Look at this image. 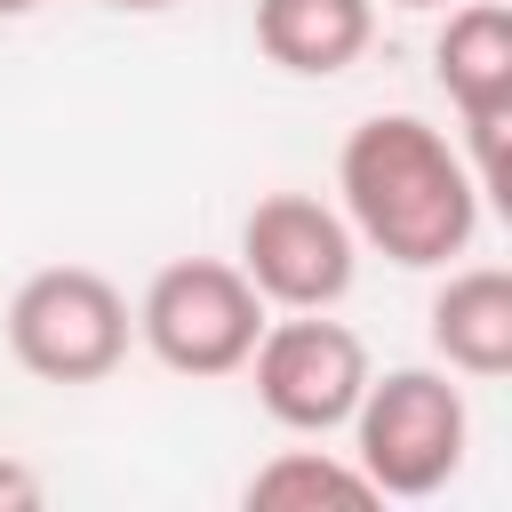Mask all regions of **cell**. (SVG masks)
Listing matches in <instances>:
<instances>
[{
    "label": "cell",
    "instance_id": "6da1fadb",
    "mask_svg": "<svg viewBox=\"0 0 512 512\" xmlns=\"http://www.w3.org/2000/svg\"><path fill=\"white\" fill-rule=\"evenodd\" d=\"M336 200L360 248L400 272H448L480 232V184L464 144L416 112H368L336 152Z\"/></svg>",
    "mask_w": 512,
    "mask_h": 512
},
{
    "label": "cell",
    "instance_id": "7a4b0ae2",
    "mask_svg": "<svg viewBox=\"0 0 512 512\" xmlns=\"http://www.w3.org/2000/svg\"><path fill=\"white\" fill-rule=\"evenodd\" d=\"M344 432H352L344 456L368 472L376 496L424 504L464 472L472 408H464V384L448 368H384V376H368V392H360Z\"/></svg>",
    "mask_w": 512,
    "mask_h": 512
},
{
    "label": "cell",
    "instance_id": "3957f363",
    "mask_svg": "<svg viewBox=\"0 0 512 512\" xmlns=\"http://www.w3.org/2000/svg\"><path fill=\"white\" fill-rule=\"evenodd\" d=\"M8 352L40 384H104L136 344V304L96 264H40L8 296Z\"/></svg>",
    "mask_w": 512,
    "mask_h": 512
},
{
    "label": "cell",
    "instance_id": "277c9868",
    "mask_svg": "<svg viewBox=\"0 0 512 512\" xmlns=\"http://www.w3.org/2000/svg\"><path fill=\"white\" fill-rule=\"evenodd\" d=\"M264 336V296L232 256H176L136 296V344L168 376H240Z\"/></svg>",
    "mask_w": 512,
    "mask_h": 512
},
{
    "label": "cell",
    "instance_id": "5b68a950",
    "mask_svg": "<svg viewBox=\"0 0 512 512\" xmlns=\"http://www.w3.org/2000/svg\"><path fill=\"white\" fill-rule=\"evenodd\" d=\"M232 264L248 272L264 312H336L360 280V240H352L344 208H328L312 192H264L240 216Z\"/></svg>",
    "mask_w": 512,
    "mask_h": 512
},
{
    "label": "cell",
    "instance_id": "8992f818",
    "mask_svg": "<svg viewBox=\"0 0 512 512\" xmlns=\"http://www.w3.org/2000/svg\"><path fill=\"white\" fill-rule=\"evenodd\" d=\"M248 376H256V408L296 432V440H328L352 424L360 392H368V344L360 328L328 320V312H288V320H264L256 352H248Z\"/></svg>",
    "mask_w": 512,
    "mask_h": 512
},
{
    "label": "cell",
    "instance_id": "52a82bcc",
    "mask_svg": "<svg viewBox=\"0 0 512 512\" xmlns=\"http://www.w3.org/2000/svg\"><path fill=\"white\" fill-rule=\"evenodd\" d=\"M432 72L464 120V168L488 192H504V128H512V8L504 0H448V24L432 40Z\"/></svg>",
    "mask_w": 512,
    "mask_h": 512
},
{
    "label": "cell",
    "instance_id": "ba28073f",
    "mask_svg": "<svg viewBox=\"0 0 512 512\" xmlns=\"http://www.w3.org/2000/svg\"><path fill=\"white\" fill-rule=\"evenodd\" d=\"M432 352L448 376L496 384L512 376V272L504 264H448L432 288Z\"/></svg>",
    "mask_w": 512,
    "mask_h": 512
},
{
    "label": "cell",
    "instance_id": "9c48e42d",
    "mask_svg": "<svg viewBox=\"0 0 512 512\" xmlns=\"http://www.w3.org/2000/svg\"><path fill=\"white\" fill-rule=\"evenodd\" d=\"M376 40V0H256V48L296 80H336Z\"/></svg>",
    "mask_w": 512,
    "mask_h": 512
},
{
    "label": "cell",
    "instance_id": "30bf717a",
    "mask_svg": "<svg viewBox=\"0 0 512 512\" xmlns=\"http://www.w3.org/2000/svg\"><path fill=\"white\" fill-rule=\"evenodd\" d=\"M240 504H248V512H320V504L368 512V504H384V496L368 488V472H360L344 448H280V456H264V464L248 472Z\"/></svg>",
    "mask_w": 512,
    "mask_h": 512
},
{
    "label": "cell",
    "instance_id": "8fae6325",
    "mask_svg": "<svg viewBox=\"0 0 512 512\" xmlns=\"http://www.w3.org/2000/svg\"><path fill=\"white\" fill-rule=\"evenodd\" d=\"M48 488H40V472L24 464V456H0V512H32Z\"/></svg>",
    "mask_w": 512,
    "mask_h": 512
},
{
    "label": "cell",
    "instance_id": "7c38bea8",
    "mask_svg": "<svg viewBox=\"0 0 512 512\" xmlns=\"http://www.w3.org/2000/svg\"><path fill=\"white\" fill-rule=\"evenodd\" d=\"M104 8H128V16H152V8H176V0H104Z\"/></svg>",
    "mask_w": 512,
    "mask_h": 512
},
{
    "label": "cell",
    "instance_id": "4fadbf2b",
    "mask_svg": "<svg viewBox=\"0 0 512 512\" xmlns=\"http://www.w3.org/2000/svg\"><path fill=\"white\" fill-rule=\"evenodd\" d=\"M32 8H40V0H0V16H32Z\"/></svg>",
    "mask_w": 512,
    "mask_h": 512
},
{
    "label": "cell",
    "instance_id": "5bb4252c",
    "mask_svg": "<svg viewBox=\"0 0 512 512\" xmlns=\"http://www.w3.org/2000/svg\"><path fill=\"white\" fill-rule=\"evenodd\" d=\"M384 8H448V0H384Z\"/></svg>",
    "mask_w": 512,
    "mask_h": 512
}]
</instances>
